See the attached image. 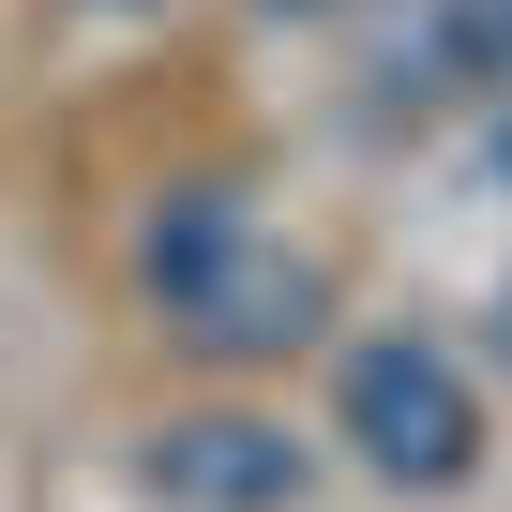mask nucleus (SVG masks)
Wrapping results in <instances>:
<instances>
[{"label": "nucleus", "instance_id": "nucleus-1", "mask_svg": "<svg viewBox=\"0 0 512 512\" xmlns=\"http://www.w3.org/2000/svg\"><path fill=\"white\" fill-rule=\"evenodd\" d=\"M136 287H151V317H166L181 347H211V362H287V347L332 317V272H317L302 241H272L226 181H166V196H151Z\"/></svg>", "mask_w": 512, "mask_h": 512}, {"label": "nucleus", "instance_id": "nucleus-2", "mask_svg": "<svg viewBox=\"0 0 512 512\" xmlns=\"http://www.w3.org/2000/svg\"><path fill=\"white\" fill-rule=\"evenodd\" d=\"M332 437H347L377 482L452 497V482L482 467V392H467V362H452V347L377 332V347H347V377H332Z\"/></svg>", "mask_w": 512, "mask_h": 512}, {"label": "nucleus", "instance_id": "nucleus-3", "mask_svg": "<svg viewBox=\"0 0 512 512\" xmlns=\"http://www.w3.org/2000/svg\"><path fill=\"white\" fill-rule=\"evenodd\" d=\"M136 482H151L166 512H287V497H302V437L256 422V407H196V422H166V437L136 452Z\"/></svg>", "mask_w": 512, "mask_h": 512}, {"label": "nucleus", "instance_id": "nucleus-4", "mask_svg": "<svg viewBox=\"0 0 512 512\" xmlns=\"http://www.w3.org/2000/svg\"><path fill=\"white\" fill-rule=\"evenodd\" d=\"M497 362H512V287H497Z\"/></svg>", "mask_w": 512, "mask_h": 512}, {"label": "nucleus", "instance_id": "nucleus-5", "mask_svg": "<svg viewBox=\"0 0 512 512\" xmlns=\"http://www.w3.org/2000/svg\"><path fill=\"white\" fill-rule=\"evenodd\" d=\"M272 16H317V0H272Z\"/></svg>", "mask_w": 512, "mask_h": 512}]
</instances>
